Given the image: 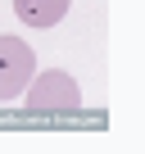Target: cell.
<instances>
[{"label":"cell","instance_id":"obj_1","mask_svg":"<svg viewBox=\"0 0 145 154\" xmlns=\"http://www.w3.org/2000/svg\"><path fill=\"white\" fill-rule=\"evenodd\" d=\"M36 77V54L18 36H0V104H14Z\"/></svg>","mask_w":145,"mask_h":154},{"label":"cell","instance_id":"obj_2","mask_svg":"<svg viewBox=\"0 0 145 154\" xmlns=\"http://www.w3.org/2000/svg\"><path fill=\"white\" fill-rule=\"evenodd\" d=\"M23 100H27V109H77L82 104V91H77V82L63 72V68H45V72H36L32 82H27V91H23Z\"/></svg>","mask_w":145,"mask_h":154},{"label":"cell","instance_id":"obj_3","mask_svg":"<svg viewBox=\"0 0 145 154\" xmlns=\"http://www.w3.org/2000/svg\"><path fill=\"white\" fill-rule=\"evenodd\" d=\"M68 5H72V0H14V14L27 27H54L68 14Z\"/></svg>","mask_w":145,"mask_h":154}]
</instances>
